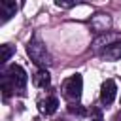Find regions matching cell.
<instances>
[{
    "mask_svg": "<svg viewBox=\"0 0 121 121\" xmlns=\"http://www.w3.org/2000/svg\"><path fill=\"white\" fill-rule=\"evenodd\" d=\"M26 53H28V57L32 59V62L38 64L40 68H45V66L51 64L49 51H47V47L43 45V42H40L38 36H34V38L26 43Z\"/></svg>",
    "mask_w": 121,
    "mask_h": 121,
    "instance_id": "7a4b0ae2",
    "label": "cell"
},
{
    "mask_svg": "<svg viewBox=\"0 0 121 121\" xmlns=\"http://www.w3.org/2000/svg\"><path fill=\"white\" fill-rule=\"evenodd\" d=\"M100 57L106 59V60H117L121 57V42H115L112 45H108L106 49L100 51Z\"/></svg>",
    "mask_w": 121,
    "mask_h": 121,
    "instance_id": "9c48e42d",
    "label": "cell"
},
{
    "mask_svg": "<svg viewBox=\"0 0 121 121\" xmlns=\"http://www.w3.org/2000/svg\"><path fill=\"white\" fill-rule=\"evenodd\" d=\"M68 112H70V113H76V115H81V117L87 115V110H85L81 104H70V106H68Z\"/></svg>",
    "mask_w": 121,
    "mask_h": 121,
    "instance_id": "7c38bea8",
    "label": "cell"
},
{
    "mask_svg": "<svg viewBox=\"0 0 121 121\" xmlns=\"http://www.w3.org/2000/svg\"><path fill=\"white\" fill-rule=\"evenodd\" d=\"M0 51H2V57H0V59H2V62H8V60H9V57L13 55V51H15V49H13V45L4 43V45H0Z\"/></svg>",
    "mask_w": 121,
    "mask_h": 121,
    "instance_id": "8fae6325",
    "label": "cell"
},
{
    "mask_svg": "<svg viewBox=\"0 0 121 121\" xmlns=\"http://www.w3.org/2000/svg\"><path fill=\"white\" fill-rule=\"evenodd\" d=\"M57 6H59V8H74L76 4H74V2H60V0H59Z\"/></svg>",
    "mask_w": 121,
    "mask_h": 121,
    "instance_id": "5bb4252c",
    "label": "cell"
},
{
    "mask_svg": "<svg viewBox=\"0 0 121 121\" xmlns=\"http://www.w3.org/2000/svg\"><path fill=\"white\" fill-rule=\"evenodd\" d=\"M117 38H119L117 34H108V32H106V34H100V36L93 42V49L100 53V51H102V49H106L108 45L115 43V40H117Z\"/></svg>",
    "mask_w": 121,
    "mask_h": 121,
    "instance_id": "ba28073f",
    "label": "cell"
},
{
    "mask_svg": "<svg viewBox=\"0 0 121 121\" xmlns=\"http://www.w3.org/2000/svg\"><path fill=\"white\" fill-rule=\"evenodd\" d=\"M26 85V72L23 70V66L19 64H11L6 68V72L2 74V93L4 98L9 96V93H13L15 89H25Z\"/></svg>",
    "mask_w": 121,
    "mask_h": 121,
    "instance_id": "6da1fadb",
    "label": "cell"
},
{
    "mask_svg": "<svg viewBox=\"0 0 121 121\" xmlns=\"http://www.w3.org/2000/svg\"><path fill=\"white\" fill-rule=\"evenodd\" d=\"M32 83H34L36 87H42V89L49 87V83H51V76H49V72H47L45 68H40V70L32 76Z\"/></svg>",
    "mask_w": 121,
    "mask_h": 121,
    "instance_id": "30bf717a",
    "label": "cell"
},
{
    "mask_svg": "<svg viewBox=\"0 0 121 121\" xmlns=\"http://www.w3.org/2000/svg\"><path fill=\"white\" fill-rule=\"evenodd\" d=\"M17 11V4L9 2V0H0V23H6L8 19H11Z\"/></svg>",
    "mask_w": 121,
    "mask_h": 121,
    "instance_id": "52a82bcc",
    "label": "cell"
},
{
    "mask_svg": "<svg viewBox=\"0 0 121 121\" xmlns=\"http://www.w3.org/2000/svg\"><path fill=\"white\" fill-rule=\"evenodd\" d=\"M81 89H83V78H81L79 74L70 76V78L64 79V83H62L64 96L70 98V100H78V98L81 96Z\"/></svg>",
    "mask_w": 121,
    "mask_h": 121,
    "instance_id": "3957f363",
    "label": "cell"
},
{
    "mask_svg": "<svg viewBox=\"0 0 121 121\" xmlns=\"http://www.w3.org/2000/svg\"><path fill=\"white\" fill-rule=\"evenodd\" d=\"M115 95H117V85L113 79H106L102 83V89H100V102L104 106H110L113 100H115Z\"/></svg>",
    "mask_w": 121,
    "mask_h": 121,
    "instance_id": "277c9868",
    "label": "cell"
},
{
    "mask_svg": "<svg viewBox=\"0 0 121 121\" xmlns=\"http://www.w3.org/2000/svg\"><path fill=\"white\" fill-rule=\"evenodd\" d=\"M91 26H93V30H96V32H100V34H106L108 28L112 26V19H110L108 15H104V13H96V15L91 19Z\"/></svg>",
    "mask_w": 121,
    "mask_h": 121,
    "instance_id": "5b68a950",
    "label": "cell"
},
{
    "mask_svg": "<svg viewBox=\"0 0 121 121\" xmlns=\"http://www.w3.org/2000/svg\"><path fill=\"white\" fill-rule=\"evenodd\" d=\"M91 115H93V121H102V112L98 108H91Z\"/></svg>",
    "mask_w": 121,
    "mask_h": 121,
    "instance_id": "4fadbf2b",
    "label": "cell"
},
{
    "mask_svg": "<svg viewBox=\"0 0 121 121\" xmlns=\"http://www.w3.org/2000/svg\"><path fill=\"white\" fill-rule=\"evenodd\" d=\"M57 108H59V98H57V96H47V98H43V100L38 102V110H40L43 115L55 113Z\"/></svg>",
    "mask_w": 121,
    "mask_h": 121,
    "instance_id": "8992f818",
    "label": "cell"
}]
</instances>
